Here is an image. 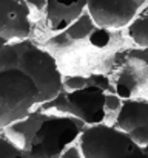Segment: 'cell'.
<instances>
[{
	"label": "cell",
	"mask_w": 148,
	"mask_h": 158,
	"mask_svg": "<svg viewBox=\"0 0 148 158\" xmlns=\"http://www.w3.org/2000/svg\"><path fill=\"white\" fill-rule=\"evenodd\" d=\"M5 68L23 70L34 79L40 89V104L54 99L63 90V76L56 57L33 40L23 39L0 47V70Z\"/></svg>",
	"instance_id": "1"
},
{
	"label": "cell",
	"mask_w": 148,
	"mask_h": 158,
	"mask_svg": "<svg viewBox=\"0 0 148 158\" xmlns=\"http://www.w3.org/2000/svg\"><path fill=\"white\" fill-rule=\"evenodd\" d=\"M40 104V89L34 79L19 68L0 70V127L26 118Z\"/></svg>",
	"instance_id": "2"
},
{
	"label": "cell",
	"mask_w": 148,
	"mask_h": 158,
	"mask_svg": "<svg viewBox=\"0 0 148 158\" xmlns=\"http://www.w3.org/2000/svg\"><path fill=\"white\" fill-rule=\"evenodd\" d=\"M87 127L88 124L76 116L48 113L36 132L28 152L33 158H60Z\"/></svg>",
	"instance_id": "3"
},
{
	"label": "cell",
	"mask_w": 148,
	"mask_h": 158,
	"mask_svg": "<svg viewBox=\"0 0 148 158\" xmlns=\"http://www.w3.org/2000/svg\"><path fill=\"white\" fill-rule=\"evenodd\" d=\"M45 113L71 115L88 126L102 124L107 115V93L97 85H88L77 90H62L54 99L40 104Z\"/></svg>",
	"instance_id": "4"
},
{
	"label": "cell",
	"mask_w": 148,
	"mask_h": 158,
	"mask_svg": "<svg viewBox=\"0 0 148 158\" xmlns=\"http://www.w3.org/2000/svg\"><path fill=\"white\" fill-rule=\"evenodd\" d=\"M84 158H146L143 146L114 126H88L79 138Z\"/></svg>",
	"instance_id": "5"
},
{
	"label": "cell",
	"mask_w": 148,
	"mask_h": 158,
	"mask_svg": "<svg viewBox=\"0 0 148 158\" xmlns=\"http://www.w3.org/2000/svg\"><path fill=\"white\" fill-rule=\"evenodd\" d=\"M146 0H88V13L96 25L120 28L130 25Z\"/></svg>",
	"instance_id": "6"
},
{
	"label": "cell",
	"mask_w": 148,
	"mask_h": 158,
	"mask_svg": "<svg viewBox=\"0 0 148 158\" xmlns=\"http://www.w3.org/2000/svg\"><path fill=\"white\" fill-rule=\"evenodd\" d=\"M31 8L26 0H0V47L28 39Z\"/></svg>",
	"instance_id": "7"
},
{
	"label": "cell",
	"mask_w": 148,
	"mask_h": 158,
	"mask_svg": "<svg viewBox=\"0 0 148 158\" xmlns=\"http://www.w3.org/2000/svg\"><path fill=\"white\" fill-rule=\"evenodd\" d=\"M114 127L128 133L137 144H148V99H123Z\"/></svg>",
	"instance_id": "8"
},
{
	"label": "cell",
	"mask_w": 148,
	"mask_h": 158,
	"mask_svg": "<svg viewBox=\"0 0 148 158\" xmlns=\"http://www.w3.org/2000/svg\"><path fill=\"white\" fill-rule=\"evenodd\" d=\"M88 8V0H48L46 25L51 31H65L82 17Z\"/></svg>",
	"instance_id": "9"
},
{
	"label": "cell",
	"mask_w": 148,
	"mask_h": 158,
	"mask_svg": "<svg viewBox=\"0 0 148 158\" xmlns=\"http://www.w3.org/2000/svg\"><path fill=\"white\" fill-rule=\"evenodd\" d=\"M48 113L42 112L40 109L33 110L26 118H22L13 124H10L8 127H3V135L8 136L13 143H16L17 146L23 147L28 150L36 132L39 130V127L42 126V123L46 119Z\"/></svg>",
	"instance_id": "10"
},
{
	"label": "cell",
	"mask_w": 148,
	"mask_h": 158,
	"mask_svg": "<svg viewBox=\"0 0 148 158\" xmlns=\"http://www.w3.org/2000/svg\"><path fill=\"white\" fill-rule=\"evenodd\" d=\"M128 36L140 48H148V14L136 17L128 25Z\"/></svg>",
	"instance_id": "11"
},
{
	"label": "cell",
	"mask_w": 148,
	"mask_h": 158,
	"mask_svg": "<svg viewBox=\"0 0 148 158\" xmlns=\"http://www.w3.org/2000/svg\"><path fill=\"white\" fill-rule=\"evenodd\" d=\"M0 158H33V156L26 149L17 146L2 133V136H0Z\"/></svg>",
	"instance_id": "12"
},
{
	"label": "cell",
	"mask_w": 148,
	"mask_h": 158,
	"mask_svg": "<svg viewBox=\"0 0 148 158\" xmlns=\"http://www.w3.org/2000/svg\"><path fill=\"white\" fill-rule=\"evenodd\" d=\"M90 44L93 45V47H97V48H105L108 44H110V40H111V34H110V31H108V28H103V27H96V30L91 33V36H90Z\"/></svg>",
	"instance_id": "13"
},
{
	"label": "cell",
	"mask_w": 148,
	"mask_h": 158,
	"mask_svg": "<svg viewBox=\"0 0 148 158\" xmlns=\"http://www.w3.org/2000/svg\"><path fill=\"white\" fill-rule=\"evenodd\" d=\"M123 99L117 93H107V110H120Z\"/></svg>",
	"instance_id": "14"
},
{
	"label": "cell",
	"mask_w": 148,
	"mask_h": 158,
	"mask_svg": "<svg viewBox=\"0 0 148 158\" xmlns=\"http://www.w3.org/2000/svg\"><path fill=\"white\" fill-rule=\"evenodd\" d=\"M60 158H84V155H82V152H80V147L71 146Z\"/></svg>",
	"instance_id": "15"
},
{
	"label": "cell",
	"mask_w": 148,
	"mask_h": 158,
	"mask_svg": "<svg viewBox=\"0 0 148 158\" xmlns=\"http://www.w3.org/2000/svg\"><path fill=\"white\" fill-rule=\"evenodd\" d=\"M26 2H28L29 8L34 6L37 10H46V2L48 0H26Z\"/></svg>",
	"instance_id": "16"
},
{
	"label": "cell",
	"mask_w": 148,
	"mask_h": 158,
	"mask_svg": "<svg viewBox=\"0 0 148 158\" xmlns=\"http://www.w3.org/2000/svg\"><path fill=\"white\" fill-rule=\"evenodd\" d=\"M143 150H145V156L148 158V144H146V146H143Z\"/></svg>",
	"instance_id": "17"
}]
</instances>
